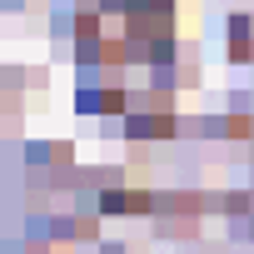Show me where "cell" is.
Here are the masks:
<instances>
[]
</instances>
